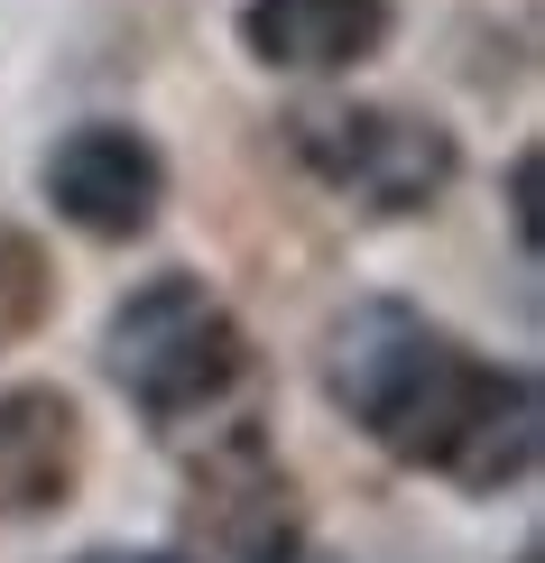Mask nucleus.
I'll return each mask as SVG.
<instances>
[{
    "mask_svg": "<svg viewBox=\"0 0 545 563\" xmlns=\"http://www.w3.org/2000/svg\"><path fill=\"white\" fill-rule=\"evenodd\" d=\"M334 397L397 462L444 472L454 489H509L536 462V379L490 369L407 305H361L334 333Z\"/></svg>",
    "mask_w": 545,
    "mask_h": 563,
    "instance_id": "nucleus-1",
    "label": "nucleus"
},
{
    "mask_svg": "<svg viewBox=\"0 0 545 563\" xmlns=\"http://www.w3.org/2000/svg\"><path fill=\"white\" fill-rule=\"evenodd\" d=\"M111 379L139 397V416L157 426H185V416H212L231 388L250 379V333L204 296V277H149L121 314H111Z\"/></svg>",
    "mask_w": 545,
    "mask_h": 563,
    "instance_id": "nucleus-2",
    "label": "nucleus"
},
{
    "mask_svg": "<svg viewBox=\"0 0 545 563\" xmlns=\"http://www.w3.org/2000/svg\"><path fill=\"white\" fill-rule=\"evenodd\" d=\"M287 148L315 167L334 195L370 213H425L454 185V130L416 121V111H361V102H315L287 121Z\"/></svg>",
    "mask_w": 545,
    "mask_h": 563,
    "instance_id": "nucleus-3",
    "label": "nucleus"
},
{
    "mask_svg": "<svg viewBox=\"0 0 545 563\" xmlns=\"http://www.w3.org/2000/svg\"><path fill=\"white\" fill-rule=\"evenodd\" d=\"M296 489L269 462L259 434H231L222 453L195 462L185 499V563H296Z\"/></svg>",
    "mask_w": 545,
    "mask_h": 563,
    "instance_id": "nucleus-4",
    "label": "nucleus"
},
{
    "mask_svg": "<svg viewBox=\"0 0 545 563\" xmlns=\"http://www.w3.org/2000/svg\"><path fill=\"white\" fill-rule=\"evenodd\" d=\"M46 203L75 231H92V241H139L157 222V203H167V167H157V148L139 130L84 121L46 157Z\"/></svg>",
    "mask_w": 545,
    "mask_h": 563,
    "instance_id": "nucleus-5",
    "label": "nucleus"
},
{
    "mask_svg": "<svg viewBox=\"0 0 545 563\" xmlns=\"http://www.w3.org/2000/svg\"><path fill=\"white\" fill-rule=\"evenodd\" d=\"M389 0H241V46L277 75H351L389 46Z\"/></svg>",
    "mask_w": 545,
    "mask_h": 563,
    "instance_id": "nucleus-6",
    "label": "nucleus"
},
{
    "mask_svg": "<svg viewBox=\"0 0 545 563\" xmlns=\"http://www.w3.org/2000/svg\"><path fill=\"white\" fill-rule=\"evenodd\" d=\"M84 481V416L56 388L0 397V518H46Z\"/></svg>",
    "mask_w": 545,
    "mask_h": 563,
    "instance_id": "nucleus-7",
    "label": "nucleus"
},
{
    "mask_svg": "<svg viewBox=\"0 0 545 563\" xmlns=\"http://www.w3.org/2000/svg\"><path fill=\"white\" fill-rule=\"evenodd\" d=\"M56 314V268L19 222H0V342H29Z\"/></svg>",
    "mask_w": 545,
    "mask_h": 563,
    "instance_id": "nucleus-8",
    "label": "nucleus"
},
{
    "mask_svg": "<svg viewBox=\"0 0 545 563\" xmlns=\"http://www.w3.org/2000/svg\"><path fill=\"white\" fill-rule=\"evenodd\" d=\"M509 203H517V241H536V157L509 167Z\"/></svg>",
    "mask_w": 545,
    "mask_h": 563,
    "instance_id": "nucleus-9",
    "label": "nucleus"
},
{
    "mask_svg": "<svg viewBox=\"0 0 545 563\" xmlns=\"http://www.w3.org/2000/svg\"><path fill=\"white\" fill-rule=\"evenodd\" d=\"M84 563H185V554H84Z\"/></svg>",
    "mask_w": 545,
    "mask_h": 563,
    "instance_id": "nucleus-10",
    "label": "nucleus"
},
{
    "mask_svg": "<svg viewBox=\"0 0 545 563\" xmlns=\"http://www.w3.org/2000/svg\"><path fill=\"white\" fill-rule=\"evenodd\" d=\"M517 563H536V554H517Z\"/></svg>",
    "mask_w": 545,
    "mask_h": 563,
    "instance_id": "nucleus-11",
    "label": "nucleus"
}]
</instances>
